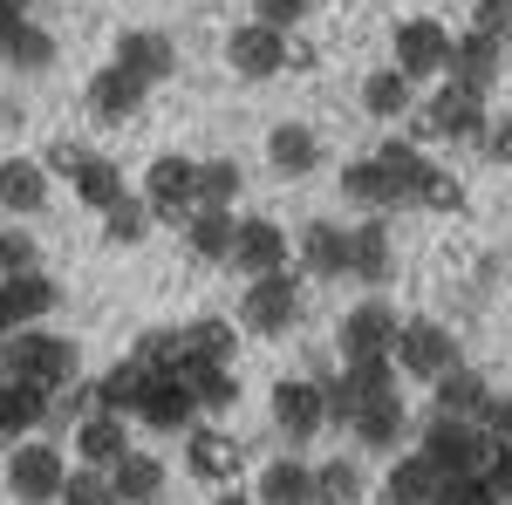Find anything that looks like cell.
I'll list each match as a JSON object with an SVG mask.
<instances>
[{
  "label": "cell",
  "instance_id": "7c38bea8",
  "mask_svg": "<svg viewBox=\"0 0 512 505\" xmlns=\"http://www.w3.org/2000/svg\"><path fill=\"white\" fill-rule=\"evenodd\" d=\"M287 260H294V239L280 233L274 219H239L233 260H226L233 273H246V280H267V273H287Z\"/></svg>",
  "mask_w": 512,
  "mask_h": 505
},
{
  "label": "cell",
  "instance_id": "484cf974",
  "mask_svg": "<svg viewBox=\"0 0 512 505\" xmlns=\"http://www.w3.org/2000/svg\"><path fill=\"white\" fill-rule=\"evenodd\" d=\"M267 164H274L280 178H308L321 164V137L308 123H274V130H267Z\"/></svg>",
  "mask_w": 512,
  "mask_h": 505
},
{
  "label": "cell",
  "instance_id": "4fadbf2b",
  "mask_svg": "<svg viewBox=\"0 0 512 505\" xmlns=\"http://www.w3.org/2000/svg\"><path fill=\"white\" fill-rule=\"evenodd\" d=\"M267 410H274V430L287 437V444H308L321 424H328V389L321 383H274V396H267Z\"/></svg>",
  "mask_w": 512,
  "mask_h": 505
},
{
  "label": "cell",
  "instance_id": "74e56055",
  "mask_svg": "<svg viewBox=\"0 0 512 505\" xmlns=\"http://www.w3.org/2000/svg\"><path fill=\"white\" fill-rule=\"evenodd\" d=\"M151 226H158V212H151L137 192L123 198L117 212H103V239H110V246H144V239H151Z\"/></svg>",
  "mask_w": 512,
  "mask_h": 505
},
{
  "label": "cell",
  "instance_id": "277c9868",
  "mask_svg": "<svg viewBox=\"0 0 512 505\" xmlns=\"http://www.w3.org/2000/svg\"><path fill=\"white\" fill-rule=\"evenodd\" d=\"M396 369L410 376V383H444L451 369H465V355H458V335L444 328V321H403V335H396Z\"/></svg>",
  "mask_w": 512,
  "mask_h": 505
},
{
  "label": "cell",
  "instance_id": "9a60e30c",
  "mask_svg": "<svg viewBox=\"0 0 512 505\" xmlns=\"http://www.w3.org/2000/svg\"><path fill=\"white\" fill-rule=\"evenodd\" d=\"M185 471H192L198 485H219V492H233L239 478V437L219 424H198L192 437H185Z\"/></svg>",
  "mask_w": 512,
  "mask_h": 505
},
{
  "label": "cell",
  "instance_id": "b9f144b4",
  "mask_svg": "<svg viewBox=\"0 0 512 505\" xmlns=\"http://www.w3.org/2000/svg\"><path fill=\"white\" fill-rule=\"evenodd\" d=\"M21 273H41V246H35V233L7 226L0 233V280H21Z\"/></svg>",
  "mask_w": 512,
  "mask_h": 505
},
{
  "label": "cell",
  "instance_id": "7dc6e473",
  "mask_svg": "<svg viewBox=\"0 0 512 505\" xmlns=\"http://www.w3.org/2000/svg\"><path fill=\"white\" fill-rule=\"evenodd\" d=\"M485 157H492L499 171H512V117H492V130H485Z\"/></svg>",
  "mask_w": 512,
  "mask_h": 505
},
{
  "label": "cell",
  "instance_id": "4316f807",
  "mask_svg": "<svg viewBox=\"0 0 512 505\" xmlns=\"http://www.w3.org/2000/svg\"><path fill=\"white\" fill-rule=\"evenodd\" d=\"M164 458H151V451H130L117 471H110V485H117V505H158L164 499Z\"/></svg>",
  "mask_w": 512,
  "mask_h": 505
},
{
  "label": "cell",
  "instance_id": "ba28073f",
  "mask_svg": "<svg viewBox=\"0 0 512 505\" xmlns=\"http://www.w3.org/2000/svg\"><path fill=\"white\" fill-rule=\"evenodd\" d=\"M226 62L246 82H274L280 69H294V35H280L267 21H239L233 35H226Z\"/></svg>",
  "mask_w": 512,
  "mask_h": 505
},
{
  "label": "cell",
  "instance_id": "836d02e7",
  "mask_svg": "<svg viewBox=\"0 0 512 505\" xmlns=\"http://www.w3.org/2000/svg\"><path fill=\"white\" fill-rule=\"evenodd\" d=\"M233 355H239L233 321L205 314V321H192V328H185V376H192V369H205V362H233Z\"/></svg>",
  "mask_w": 512,
  "mask_h": 505
},
{
  "label": "cell",
  "instance_id": "f6af8a7d",
  "mask_svg": "<svg viewBox=\"0 0 512 505\" xmlns=\"http://www.w3.org/2000/svg\"><path fill=\"white\" fill-rule=\"evenodd\" d=\"M437 505H499V492H492V478H444Z\"/></svg>",
  "mask_w": 512,
  "mask_h": 505
},
{
  "label": "cell",
  "instance_id": "e0dca14e",
  "mask_svg": "<svg viewBox=\"0 0 512 505\" xmlns=\"http://www.w3.org/2000/svg\"><path fill=\"white\" fill-rule=\"evenodd\" d=\"M55 308V280L48 273H21V280H0V342L28 335L41 314Z\"/></svg>",
  "mask_w": 512,
  "mask_h": 505
},
{
  "label": "cell",
  "instance_id": "52a82bcc",
  "mask_svg": "<svg viewBox=\"0 0 512 505\" xmlns=\"http://www.w3.org/2000/svg\"><path fill=\"white\" fill-rule=\"evenodd\" d=\"M396 335H403V321L390 301H355L335 328V349H342V362H383V355L396 362Z\"/></svg>",
  "mask_w": 512,
  "mask_h": 505
},
{
  "label": "cell",
  "instance_id": "60d3db41",
  "mask_svg": "<svg viewBox=\"0 0 512 505\" xmlns=\"http://www.w3.org/2000/svg\"><path fill=\"white\" fill-rule=\"evenodd\" d=\"M376 164L390 171V178L403 185V192H417V178H424V164H431V157L417 151L410 137H383V144H376Z\"/></svg>",
  "mask_w": 512,
  "mask_h": 505
},
{
  "label": "cell",
  "instance_id": "f5cc1de1",
  "mask_svg": "<svg viewBox=\"0 0 512 505\" xmlns=\"http://www.w3.org/2000/svg\"><path fill=\"white\" fill-rule=\"evenodd\" d=\"M212 505H260V499H253V492H239V485H233V492H219Z\"/></svg>",
  "mask_w": 512,
  "mask_h": 505
},
{
  "label": "cell",
  "instance_id": "ab89813d",
  "mask_svg": "<svg viewBox=\"0 0 512 505\" xmlns=\"http://www.w3.org/2000/svg\"><path fill=\"white\" fill-rule=\"evenodd\" d=\"M410 205H424V212H465V185H458V171H444V164H424V178H417Z\"/></svg>",
  "mask_w": 512,
  "mask_h": 505
},
{
  "label": "cell",
  "instance_id": "ac0fdd59",
  "mask_svg": "<svg viewBox=\"0 0 512 505\" xmlns=\"http://www.w3.org/2000/svg\"><path fill=\"white\" fill-rule=\"evenodd\" d=\"M431 130L437 137H451V144H465V137H478L485 144V130H492V117H485V96H472V89H458V82H444L431 96Z\"/></svg>",
  "mask_w": 512,
  "mask_h": 505
},
{
  "label": "cell",
  "instance_id": "8d00e7d4",
  "mask_svg": "<svg viewBox=\"0 0 512 505\" xmlns=\"http://www.w3.org/2000/svg\"><path fill=\"white\" fill-rule=\"evenodd\" d=\"M239 192H246V171H239L233 157H205L198 164V205L205 212H233Z\"/></svg>",
  "mask_w": 512,
  "mask_h": 505
},
{
  "label": "cell",
  "instance_id": "4dcf8cb0",
  "mask_svg": "<svg viewBox=\"0 0 512 505\" xmlns=\"http://www.w3.org/2000/svg\"><path fill=\"white\" fill-rule=\"evenodd\" d=\"M349 430H355V444H362V451H396V444H403V430H410V410H403V396H383V403H369Z\"/></svg>",
  "mask_w": 512,
  "mask_h": 505
},
{
  "label": "cell",
  "instance_id": "5b68a950",
  "mask_svg": "<svg viewBox=\"0 0 512 505\" xmlns=\"http://www.w3.org/2000/svg\"><path fill=\"white\" fill-rule=\"evenodd\" d=\"M396 62L390 69H403L410 82H431V76H451V48H458V35L437 21V14H410V21H396Z\"/></svg>",
  "mask_w": 512,
  "mask_h": 505
},
{
  "label": "cell",
  "instance_id": "f1b7e54d",
  "mask_svg": "<svg viewBox=\"0 0 512 505\" xmlns=\"http://www.w3.org/2000/svg\"><path fill=\"white\" fill-rule=\"evenodd\" d=\"M396 273V246H390V226L383 219H369V226H355V260H349V280L362 287H383Z\"/></svg>",
  "mask_w": 512,
  "mask_h": 505
},
{
  "label": "cell",
  "instance_id": "6da1fadb",
  "mask_svg": "<svg viewBox=\"0 0 512 505\" xmlns=\"http://www.w3.org/2000/svg\"><path fill=\"white\" fill-rule=\"evenodd\" d=\"M7 383H28L41 396H62V389L82 383V349L69 335H48V328H28L7 342Z\"/></svg>",
  "mask_w": 512,
  "mask_h": 505
},
{
  "label": "cell",
  "instance_id": "7402d4cb",
  "mask_svg": "<svg viewBox=\"0 0 512 505\" xmlns=\"http://www.w3.org/2000/svg\"><path fill=\"white\" fill-rule=\"evenodd\" d=\"M342 198L349 205H362V212H390V205H410V192L396 185L390 171L376 164V157H355V164H342Z\"/></svg>",
  "mask_w": 512,
  "mask_h": 505
},
{
  "label": "cell",
  "instance_id": "83f0119b",
  "mask_svg": "<svg viewBox=\"0 0 512 505\" xmlns=\"http://www.w3.org/2000/svg\"><path fill=\"white\" fill-rule=\"evenodd\" d=\"M362 110H369L376 123H410V117H417L410 76H403V69H376V76L362 82Z\"/></svg>",
  "mask_w": 512,
  "mask_h": 505
},
{
  "label": "cell",
  "instance_id": "e575fe53",
  "mask_svg": "<svg viewBox=\"0 0 512 505\" xmlns=\"http://www.w3.org/2000/svg\"><path fill=\"white\" fill-rule=\"evenodd\" d=\"M233 239H239L233 212H205V205H198L192 226H185V246H192L198 260H233Z\"/></svg>",
  "mask_w": 512,
  "mask_h": 505
},
{
  "label": "cell",
  "instance_id": "d6986e66",
  "mask_svg": "<svg viewBox=\"0 0 512 505\" xmlns=\"http://www.w3.org/2000/svg\"><path fill=\"white\" fill-rule=\"evenodd\" d=\"M48 205V164L41 157H7L0 164V212L7 219H35Z\"/></svg>",
  "mask_w": 512,
  "mask_h": 505
},
{
  "label": "cell",
  "instance_id": "30bf717a",
  "mask_svg": "<svg viewBox=\"0 0 512 505\" xmlns=\"http://www.w3.org/2000/svg\"><path fill=\"white\" fill-rule=\"evenodd\" d=\"M198 396L185 376H151V389H144V403H137V424L158 430V437H192L198 430Z\"/></svg>",
  "mask_w": 512,
  "mask_h": 505
},
{
  "label": "cell",
  "instance_id": "f546056e",
  "mask_svg": "<svg viewBox=\"0 0 512 505\" xmlns=\"http://www.w3.org/2000/svg\"><path fill=\"white\" fill-rule=\"evenodd\" d=\"M144 389H151V369H144L137 355H123L117 369H110V376L96 383V403H103V417H137Z\"/></svg>",
  "mask_w": 512,
  "mask_h": 505
},
{
  "label": "cell",
  "instance_id": "816d5d0a",
  "mask_svg": "<svg viewBox=\"0 0 512 505\" xmlns=\"http://www.w3.org/2000/svg\"><path fill=\"white\" fill-rule=\"evenodd\" d=\"M21 21H28V0H0V35L21 28Z\"/></svg>",
  "mask_w": 512,
  "mask_h": 505
},
{
  "label": "cell",
  "instance_id": "3957f363",
  "mask_svg": "<svg viewBox=\"0 0 512 505\" xmlns=\"http://www.w3.org/2000/svg\"><path fill=\"white\" fill-rule=\"evenodd\" d=\"M137 198L158 212V226H192V212H198V164H192V157H178V151L151 157Z\"/></svg>",
  "mask_w": 512,
  "mask_h": 505
},
{
  "label": "cell",
  "instance_id": "cb8c5ba5",
  "mask_svg": "<svg viewBox=\"0 0 512 505\" xmlns=\"http://www.w3.org/2000/svg\"><path fill=\"white\" fill-rule=\"evenodd\" d=\"M253 499L260 505H315V465H308V458H274V465H260Z\"/></svg>",
  "mask_w": 512,
  "mask_h": 505
},
{
  "label": "cell",
  "instance_id": "db71d44e",
  "mask_svg": "<svg viewBox=\"0 0 512 505\" xmlns=\"http://www.w3.org/2000/svg\"><path fill=\"white\" fill-rule=\"evenodd\" d=\"M506 82H512V48H506Z\"/></svg>",
  "mask_w": 512,
  "mask_h": 505
},
{
  "label": "cell",
  "instance_id": "8992f818",
  "mask_svg": "<svg viewBox=\"0 0 512 505\" xmlns=\"http://www.w3.org/2000/svg\"><path fill=\"white\" fill-rule=\"evenodd\" d=\"M294 314H301V273H267V280H246V294H239V328L246 335H287L294 328Z\"/></svg>",
  "mask_w": 512,
  "mask_h": 505
},
{
  "label": "cell",
  "instance_id": "603a6c76",
  "mask_svg": "<svg viewBox=\"0 0 512 505\" xmlns=\"http://www.w3.org/2000/svg\"><path fill=\"white\" fill-rule=\"evenodd\" d=\"M437 492H444V471L424 451H403L390 465V478H383V499L390 505H437Z\"/></svg>",
  "mask_w": 512,
  "mask_h": 505
},
{
  "label": "cell",
  "instance_id": "9c48e42d",
  "mask_svg": "<svg viewBox=\"0 0 512 505\" xmlns=\"http://www.w3.org/2000/svg\"><path fill=\"white\" fill-rule=\"evenodd\" d=\"M62 485H69V465L55 444H14L7 458V492L21 505H62Z\"/></svg>",
  "mask_w": 512,
  "mask_h": 505
},
{
  "label": "cell",
  "instance_id": "8fae6325",
  "mask_svg": "<svg viewBox=\"0 0 512 505\" xmlns=\"http://www.w3.org/2000/svg\"><path fill=\"white\" fill-rule=\"evenodd\" d=\"M110 62H117L123 76H137L144 89H151V82L178 76V41L164 35V28H123L117 48H110Z\"/></svg>",
  "mask_w": 512,
  "mask_h": 505
},
{
  "label": "cell",
  "instance_id": "c3c4849f",
  "mask_svg": "<svg viewBox=\"0 0 512 505\" xmlns=\"http://www.w3.org/2000/svg\"><path fill=\"white\" fill-rule=\"evenodd\" d=\"M485 437L492 444H512V396H492L485 403Z\"/></svg>",
  "mask_w": 512,
  "mask_h": 505
},
{
  "label": "cell",
  "instance_id": "f35d334b",
  "mask_svg": "<svg viewBox=\"0 0 512 505\" xmlns=\"http://www.w3.org/2000/svg\"><path fill=\"white\" fill-rule=\"evenodd\" d=\"M315 505H362V465H349V458L315 465Z\"/></svg>",
  "mask_w": 512,
  "mask_h": 505
},
{
  "label": "cell",
  "instance_id": "7a4b0ae2",
  "mask_svg": "<svg viewBox=\"0 0 512 505\" xmlns=\"http://www.w3.org/2000/svg\"><path fill=\"white\" fill-rule=\"evenodd\" d=\"M424 458H431L444 478H485L492 471V437H485V424H451V417H431L424 424V444H417Z\"/></svg>",
  "mask_w": 512,
  "mask_h": 505
},
{
  "label": "cell",
  "instance_id": "d590c367",
  "mask_svg": "<svg viewBox=\"0 0 512 505\" xmlns=\"http://www.w3.org/2000/svg\"><path fill=\"white\" fill-rule=\"evenodd\" d=\"M185 383H192V396H198V410H205V417L239 410V369H233V362H205V369L185 376Z\"/></svg>",
  "mask_w": 512,
  "mask_h": 505
},
{
  "label": "cell",
  "instance_id": "7bdbcfd3",
  "mask_svg": "<svg viewBox=\"0 0 512 505\" xmlns=\"http://www.w3.org/2000/svg\"><path fill=\"white\" fill-rule=\"evenodd\" d=\"M62 505H117V485H110V471L76 465V471H69V485H62Z\"/></svg>",
  "mask_w": 512,
  "mask_h": 505
},
{
  "label": "cell",
  "instance_id": "2e32d148",
  "mask_svg": "<svg viewBox=\"0 0 512 505\" xmlns=\"http://www.w3.org/2000/svg\"><path fill=\"white\" fill-rule=\"evenodd\" d=\"M294 260H301V273H315V280H342L355 260V233H342L335 219H315V226H301V239H294Z\"/></svg>",
  "mask_w": 512,
  "mask_h": 505
},
{
  "label": "cell",
  "instance_id": "f907efd6",
  "mask_svg": "<svg viewBox=\"0 0 512 505\" xmlns=\"http://www.w3.org/2000/svg\"><path fill=\"white\" fill-rule=\"evenodd\" d=\"M478 28H485V35L512 28V0H478Z\"/></svg>",
  "mask_w": 512,
  "mask_h": 505
},
{
  "label": "cell",
  "instance_id": "ffe728a7",
  "mask_svg": "<svg viewBox=\"0 0 512 505\" xmlns=\"http://www.w3.org/2000/svg\"><path fill=\"white\" fill-rule=\"evenodd\" d=\"M123 458H130V417H89V424H76V465L117 471Z\"/></svg>",
  "mask_w": 512,
  "mask_h": 505
},
{
  "label": "cell",
  "instance_id": "5bb4252c",
  "mask_svg": "<svg viewBox=\"0 0 512 505\" xmlns=\"http://www.w3.org/2000/svg\"><path fill=\"white\" fill-rule=\"evenodd\" d=\"M451 82L472 89V96H485L492 82H506V41L485 35V28H465L458 48H451Z\"/></svg>",
  "mask_w": 512,
  "mask_h": 505
},
{
  "label": "cell",
  "instance_id": "ee69618b",
  "mask_svg": "<svg viewBox=\"0 0 512 505\" xmlns=\"http://www.w3.org/2000/svg\"><path fill=\"white\" fill-rule=\"evenodd\" d=\"M308 7H315V0H253V21H267V28H280V35H294V28L308 21Z\"/></svg>",
  "mask_w": 512,
  "mask_h": 505
},
{
  "label": "cell",
  "instance_id": "1f68e13d",
  "mask_svg": "<svg viewBox=\"0 0 512 505\" xmlns=\"http://www.w3.org/2000/svg\"><path fill=\"white\" fill-rule=\"evenodd\" d=\"M0 62H7L14 76H41V69L55 62V35L35 28V21H21V28H7V35H0Z\"/></svg>",
  "mask_w": 512,
  "mask_h": 505
},
{
  "label": "cell",
  "instance_id": "681fc988",
  "mask_svg": "<svg viewBox=\"0 0 512 505\" xmlns=\"http://www.w3.org/2000/svg\"><path fill=\"white\" fill-rule=\"evenodd\" d=\"M485 478H492L499 505H512V444H499V451H492V471H485Z\"/></svg>",
  "mask_w": 512,
  "mask_h": 505
},
{
  "label": "cell",
  "instance_id": "44dd1931",
  "mask_svg": "<svg viewBox=\"0 0 512 505\" xmlns=\"http://www.w3.org/2000/svg\"><path fill=\"white\" fill-rule=\"evenodd\" d=\"M144 96H151V89H144L137 76H123L117 62H110L103 76H89V117H96V123H130L137 110H144Z\"/></svg>",
  "mask_w": 512,
  "mask_h": 505
},
{
  "label": "cell",
  "instance_id": "d4e9b609",
  "mask_svg": "<svg viewBox=\"0 0 512 505\" xmlns=\"http://www.w3.org/2000/svg\"><path fill=\"white\" fill-rule=\"evenodd\" d=\"M431 396H437V417H451V424H485L492 383H485L478 369H451V376H444V383H437Z\"/></svg>",
  "mask_w": 512,
  "mask_h": 505
},
{
  "label": "cell",
  "instance_id": "bcb514c9",
  "mask_svg": "<svg viewBox=\"0 0 512 505\" xmlns=\"http://www.w3.org/2000/svg\"><path fill=\"white\" fill-rule=\"evenodd\" d=\"M41 164H48V171H69V178H76L82 164H89V151H82V144H69V137H55V144L41 151Z\"/></svg>",
  "mask_w": 512,
  "mask_h": 505
},
{
  "label": "cell",
  "instance_id": "d6a6232c",
  "mask_svg": "<svg viewBox=\"0 0 512 505\" xmlns=\"http://www.w3.org/2000/svg\"><path fill=\"white\" fill-rule=\"evenodd\" d=\"M69 192H76L89 212H117L123 198H130V192H123V171L110 164V157H96V151H89V164L69 178Z\"/></svg>",
  "mask_w": 512,
  "mask_h": 505
}]
</instances>
